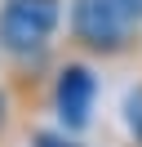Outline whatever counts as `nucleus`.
<instances>
[{"label": "nucleus", "instance_id": "f257e3e1", "mask_svg": "<svg viewBox=\"0 0 142 147\" xmlns=\"http://www.w3.org/2000/svg\"><path fill=\"white\" fill-rule=\"evenodd\" d=\"M67 40L84 58L124 63L142 49V13L129 0H71Z\"/></svg>", "mask_w": 142, "mask_h": 147}, {"label": "nucleus", "instance_id": "f03ea898", "mask_svg": "<svg viewBox=\"0 0 142 147\" xmlns=\"http://www.w3.org/2000/svg\"><path fill=\"white\" fill-rule=\"evenodd\" d=\"M62 27V0H0V54L13 63H44Z\"/></svg>", "mask_w": 142, "mask_h": 147}, {"label": "nucleus", "instance_id": "7ed1b4c3", "mask_svg": "<svg viewBox=\"0 0 142 147\" xmlns=\"http://www.w3.org/2000/svg\"><path fill=\"white\" fill-rule=\"evenodd\" d=\"M49 102L58 111L62 129H84L89 116H93V102H98V76L89 63L80 58H67V63L53 71L49 80Z\"/></svg>", "mask_w": 142, "mask_h": 147}, {"label": "nucleus", "instance_id": "20e7f679", "mask_svg": "<svg viewBox=\"0 0 142 147\" xmlns=\"http://www.w3.org/2000/svg\"><path fill=\"white\" fill-rule=\"evenodd\" d=\"M124 125H129L133 143L142 147V85H133V89L124 94Z\"/></svg>", "mask_w": 142, "mask_h": 147}, {"label": "nucleus", "instance_id": "39448f33", "mask_svg": "<svg viewBox=\"0 0 142 147\" xmlns=\"http://www.w3.org/2000/svg\"><path fill=\"white\" fill-rule=\"evenodd\" d=\"M31 147H80L76 138H67V129L62 134H53V129H40V134L31 138Z\"/></svg>", "mask_w": 142, "mask_h": 147}, {"label": "nucleus", "instance_id": "423d86ee", "mask_svg": "<svg viewBox=\"0 0 142 147\" xmlns=\"http://www.w3.org/2000/svg\"><path fill=\"white\" fill-rule=\"evenodd\" d=\"M9 116H13V94L0 85V147H5V134H9Z\"/></svg>", "mask_w": 142, "mask_h": 147}, {"label": "nucleus", "instance_id": "0eeeda50", "mask_svg": "<svg viewBox=\"0 0 142 147\" xmlns=\"http://www.w3.org/2000/svg\"><path fill=\"white\" fill-rule=\"evenodd\" d=\"M129 5H133V9H138V13H142V0H129Z\"/></svg>", "mask_w": 142, "mask_h": 147}]
</instances>
